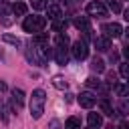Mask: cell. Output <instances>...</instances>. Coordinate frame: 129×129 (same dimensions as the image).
<instances>
[{"mask_svg": "<svg viewBox=\"0 0 129 129\" xmlns=\"http://www.w3.org/2000/svg\"><path fill=\"white\" fill-rule=\"evenodd\" d=\"M99 107H101V111H103V115H109V117H113V115H117L115 111H113V107L107 103V101H101L99 103Z\"/></svg>", "mask_w": 129, "mask_h": 129, "instance_id": "18", "label": "cell"}, {"mask_svg": "<svg viewBox=\"0 0 129 129\" xmlns=\"http://www.w3.org/2000/svg\"><path fill=\"white\" fill-rule=\"evenodd\" d=\"M121 111L129 113V101H127V99H123V101H121Z\"/></svg>", "mask_w": 129, "mask_h": 129, "instance_id": "29", "label": "cell"}, {"mask_svg": "<svg viewBox=\"0 0 129 129\" xmlns=\"http://www.w3.org/2000/svg\"><path fill=\"white\" fill-rule=\"evenodd\" d=\"M67 26H69V22H67L64 18L52 20V30H54V32H58V34H60V32H64V30H67Z\"/></svg>", "mask_w": 129, "mask_h": 129, "instance_id": "11", "label": "cell"}, {"mask_svg": "<svg viewBox=\"0 0 129 129\" xmlns=\"http://www.w3.org/2000/svg\"><path fill=\"white\" fill-rule=\"evenodd\" d=\"M50 129H60V121H50Z\"/></svg>", "mask_w": 129, "mask_h": 129, "instance_id": "30", "label": "cell"}, {"mask_svg": "<svg viewBox=\"0 0 129 129\" xmlns=\"http://www.w3.org/2000/svg\"><path fill=\"white\" fill-rule=\"evenodd\" d=\"M64 101H67V103H73V95L67 93V95H64Z\"/></svg>", "mask_w": 129, "mask_h": 129, "instance_id": "32", "label": "cell"}, {"mask_svg": "<svg viewBox=\"0 0 129 129\" xmlns=\"http://www.w3.org/2000/svg\"><path fill=\"white\" fill-rule=\"evenodd\" d=\"M85 85H87V87H91V89H99V87H101V81H99V79H95V77H89V79L85 81Z\"/></svg>", "mask_w": 129, "mask_h": 129, "instance_id": "24", "label": "cell"}, {"mask_svg": "<svg viewBox=\"0 0 129 129\" xmlns=\"http://www.w3.org/2000/svg\"><path fill=\"white\" fill-rule=\"evenodd\" d=\"M30 4H32V8L34 10H42L46 4H44V0H30Z\"/></svg>", "mask_w": 129, "mask_h": 129, "instance_id": "27", "label": "cell"}, {"mask_svg": "<svg viewBox=\"0 0 129 129\" xmlns=\"http://www.w3.org/2000/svg\"><path fill=\"white\" fill-rule=\"evenodd\" d=\"M52 85H54L56 89H60V91L69 87V83H67V81H64L62 77H58V75H56V77H52Z\"/></svg>", "mask_w": 129, "mask_h": 129, "instance_id": "20", "label": "cell"}, {"mask_svg": "<svg viewBox=\"0 0 129 129\" xmlns=\"http://www.w3.org/2000/svg\"><path fill=\"white\" fill-rule=\"evenodd\" d=\"M125 20H127V22H129V8H127V10H125Z\"/></svg>", "mask_w": 129, "mask_h": 129, "instance_id": "35", "label": "cell"}, {"mask_svg": "<svg viewBox=\"0 0 129 129\" xmlns=\"http://www.w3.org/2000/svg\"><path fill=\"white\" fill-rule=\"evenodd\" d=\"M32 42H34V44H38V46H48V34L38 32V34L32 38Z\"/></svg>", "mask_w": 129, "mask_h": 129, "instance_id": "15", "label": "cell"}, {"mask_svg": "<svg viewBox=\"0 0 129 129\" xmlns=\"http://www.w3.org/2000/svg\"><path fill=\"white\" fill-rule=\"evenodd\" d=\"M64 129H81V119L79 117H69L64 121Z\"/></svg>", "mask_w": 129, "mask_h": 129, "instance_id": "16", "label": "cell"}, {"mask_svg": "<svg viewBox=\"0 0 129 129\" xmlns=\"http://www.w3.org/2000/svg\"><path fill=\"white\" fill-rule=\"evenodd\" d=\"M101 30L105 32V36H107V38H119V36L123 34L121 24H117V22H107V24H103V26H101Z\"/></svg>", "mask_w": 129, "mask_h": 129, "instance_id": "3", "label": "cell"}, {"mask_svg": "<svg viewBox=\"0 0 129 129\" xmlns=\"http://www.w3.org/2000/svg\"><path fill=\"white\" fill-rule=\"evenodd\" d=\"M117 129H129V121H121V125Z\"/></svg>", "mask_w": 129, "mask_h": 129, "instance_id": "31", "label": "cell"}, {"mask_svg": "<svg viewBox=\"0 0 129 129\" xmlns=\"http://www.w3.org/2000/svg\"><path fill=\"white\" fill-rule=\"evenodd\" d=\"M73 56H75L77 60H85V58L89 56V48H87V44H85L83 40L73 42Z\"/></svg>", "mask_w": 129, "mask_h": 129, "instance_id": "4", "label": "cell"}, {"mask_svg": "<svg viewBox=\"0 0 129 129\" xmlns=\"http://www.w3.org/2000/svg\"><path fill=\"white\" fill-rule=\"evenodd\" d=\"M107 2V6L113 10V12H121V2L119 0H105Z\"/></svg>", "mask_w": 129, "mask_h": 129, "instance_id": "25", "label": "cell"}, {"mask_svg": "<svg viewBox=\"0 0 129 129\" xmlns=\"http://www.w3.org/2000/svg\"><path fill=\"white\" fill-rule=\"evenodd\" d=\"M12 12L18 14V16L26 14V4H24V2H14V4H12Z\"/></svg>", "mask_w": 129, "mask_h": 129, "instance_id": "17", "label": "cell"}, {"mask_svg": "<svg viewBox=\"0 0 129 129\" xmlns=\"http://www.w3.org/2000/svg\"><path fill=\"white\" fill-rule=\"evenodd\" d=\"M107 83L115 87V85H117V75H115V73H109V75H107Z\"/></svg>", "mask_w": 129, "mask_h": 129, "instance_id": "28", "label": "cell"}, {"mask_svg": "<svg viewBox=\"0 0 129 129\" xmlns=\"http://www.w3.org/2000/svg\"><path fill=\"white\" fill-rule=\"evenodd\" d=\"M95 48L101 50V52H107V50L111 48V38H107V36H97V38H95Z\"/></svg>", "mask_w": 129, "mask_h": 129, "instance_id": "8", "label": "cell"}, {"mask_svg": "<svg viewBox=\"0 0 129 129\" xmlns=\"http://www.w3.org/2000/svg\"><path fill=\"white\" fill-rule=\"evenodd\" d=\"M48 18H50V20H58V18H62V10H60L56 4H50V6H48Z\"/></svg>", "mask_w": 129, "mask_h": 129, "instance_id": "10", "label": "cell"}, {"mask_svg": "<svg viewBox=\"0 0 129 129\" xmlns=\"http://www.w3.org/2000/svg\"><path fill=\"white\" fill-rule=\"evenodd\" d=\"M119 73H121V77L129 79V62H123V64H121V69H119Z\"/></svg>", "mask_w": 129, "mask_h": 129, "instance_id": "26", "label": "cell"}, {"mask_svg": "<svg viewBox=\"0 0 129 129\" xmlns=\"http://www.w3.org/2000/svg\"><path fill=\"white\" fill-rule=\"evenodd\" d=\"M54 42H56V48H62V50H67V46H69V36L60 32V34H56Z\"/></svg>", "mask_w": 129, "mask_h": 129, "instance_id": "13", "label": "cell"}, {"mask_svg": "<svg viewBox=\"0 0 129 129\" xmlns=\"http://www.w3.org/2000/svg\"><path fill=\"white\" fill-rule=\"evenodd\" d=\"M6 89H8V87H6V83H4V81H0V93H4Z\"/></svg>", "mask_w": 129, "mask_h": 129, "instance_id": "33", "label": "cell"}, {"mask_svg": "<svg viewBox=\"0 0 129 129\" xmlns=\"http://www.w3.org/2000/svg\"><path fill=\"white\" fill-rule=\"evenodd\" d=\"M44 103H46V93L42 89H34L30 95V115L32 119H40L44 113Z\"/></svg>", "mask_w": 129, "mask_h": 129, "instance_id": "1", "label": "cell"}, {"mask_svg": "<svg viewBox=\"0 0 129 129\" xmlns=\"http://www.w3.org/2000/svg\"><path fill=\"white\" fill-rule=\"evenodd\" d=\"M54 58H56V62H58V64H67V50H62V48H56V54H54Z\"/></svg>", "mask_w": 129, "mask_h": 129, "instance_id": "23", "label": "cell"}, {"mask_svg": "<svg viewBox=\"0 0 129 129\" xmlns=\"http://www.w3.org/2000/svg\"><path fill=\"white\" fill-rule=\"evenodd\" d=\"M46 26V18L44 16H26L24 22H22V28L24 32H42Z\"/></svg>", "mask_w": 129, "mask_h": 129, "instance_id": "2", "label": "cell"}, {"mask_svg": "<svg viewBox=\"0 0 129 129\" xmlns=\"http://www.w3.org/2000/svg\"><path fill=\"white\" fill-rule=\"evenodd\" d=\"M91 71H93V73H97V75H99V73H103V71H105V62H103L101 58H97V56H95V58L91 60Z\"/></svg>", "mask_w": 129, "mask_h": 129, "instance_id": "14", "label": "cell"}, {"mask_svg": "<svg viewBox=\"0 0 129 129\" xmlns=\"http://www.w3.org/2000/svg\"><path fill=\"white\" fill-rule=\"evenodd\" d=\"M73 24H75L79 30H85V32H89V30H91V22H89V18H87V16H75Z\"/></svg>", "mask_w": 129, "mask_h": 129, "instance_id": "9", "label": "cell"}, {"mask_svg": "<svg viewBox=\"0 0 129 129\" xmlns=\"http://www.w3.org/2000/svg\"><path fill=\"white\" fill-rule=\"evenodd\" d=\"M2 56H4V52H2V50H0V58H2Z\"/></svg>", "mask_w": 129, "mask_h": 129, "instance_id": "36", "label": "cell"}, {"mask_svg": "<svg viewBox=\"0 0 129 129\" xmlns=\"http://www.w3.org/2000/svg\"><path fill=\"white\" fill-rule=\"evenodd\" d=\"M115 93L125 99V97L129 95V85H119V83H117V85H115Z\"/></svg>", "mask_w": 129, "mask_h": 129, "instance_id": "21", "label": "cell"}, {"mask_svg": "<svg viewBox=\"0 0 129 129\" xmlns=\"http://www.w3.org/2000/svg\"><path fill=\"white\" fill-rule=\"evenodd\" d=\"M10 105H12L14 111H20V109H22V105H24V91H22V89H14V91H12V101H10Z\"/></svg>", "mask_w": 129, "mask_h": 129, "instance_id": "7", "label": "cell"}, {"mask_svg": "<svg viewBox=\"0 0 129 129\" xmlns=\"http://www.w3.org/2000/svg\"><path fill=\"white\" fill-rule=\"evenodd\" d=\"M127 38H129V28H127Z\"/></svg>", "mask_w": 129, "mask_h": 129, "instance_id": "37", "label": "cell"}, {"mask_svg": "<svg viewBox=\"0 0 129 129\" xmlns=\"http://www.w3.org/2000/svg\"><path fill=\"white\" fill-rule=\"evenodd\" d=\"M87 12L93 14V16H97V18L107 16V8H105L103 2H89V4H87Z\"/></svg>", "mask_w": 129, "mask_h": 129, "instance_id": "5", "label": "cell"}, {"mask_svg": "<svg viewBox=\"0 0 129 129\" xmlns=\"http://www.w3.org/2000/svg\"><path fill=\"white\" fill-rule=\"evenodd\" d=\"M50 2H56V0H50Z\"/></svg>", "mask_w": 129, "mask_h": 129, "instance_id": "38", "label": "cell"}, {"mask_svg": "<svg viewBox=\"0 0 129 129\" xmlns=\"http://www.w3.org/2000/svg\"><path fill=\"white\" fill-rule=\"evenodd\" d=\"M0 119H2L4 123H8V121H10V115H8V107H6V103H4V101H0Z\"/></svg>", "mask_w": 129, "mask_h": 129, "instance_id": "22", "label": "cell"}, {"mask_svg": "<svg viewBox=\"0 0 129 129\" xmlns=\"http://www.w3.org/2000/svg\"><path fill=\"white\" fill-rule=\"evenodd\" d=\"M87 121H89V125L95 129V127H101V123H103V117H101L99 113H89Z\"/></svg>", "mask_w": 129, "mask_h": 129, "instance_id": "12", "label": "cell"}, {"mask_svg": "<svg viewBox=\"0 0 129 129\" xmlns=\"http://www.w3.org/2000/svg\"><path fill=\"white\" fill-rule=\"evenodd\" d=\"M123 54H125V58L129 60V46H127V48H123Z\"/></svg>", "mask_w": 129, "mask_h": 129, "instance_id": "34", "label": "cell"}, {"mask_svg": "<svg viewBox=\"0 0 129 129\" xmlns=\"http://www.w3.org/2000/svg\"><path fill=\"white\" fill-rule=\"evenodd\" d=\"M95 103H97V97H95L93 93L85 91V93H81V95H79V105H81V107H85V109H93V107H95Z\"/></svg>", "mask_w": 129, "mask_h": 129, "instance_id": "6", "label": "cell"}, {"mask_svg": "<svg viewBox=\"0 0 129 129\" xmlns=\"http://www.w3.org/2000/svg\"><path fill=\"white\" fill-rule=\"evenodd\" d=\"M2 40H4V42H8V44H12V46H20V40H18L16 36L8 34V32H4V34H2Z\"/></svg>", "mask_w": 129, "mask_h": 129, "instance_id": "19", "label": "cell"}]
</instances>
